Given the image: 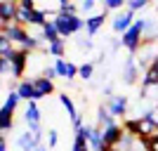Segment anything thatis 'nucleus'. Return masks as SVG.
Masks as SVG:
<instances>
[{
    "instance_id": "nucleus-1",
    "label": "nucleus",
    "mask_w": 158,
    "mask_h": 151,
    "mask_svg": "<svg viewBox=\"0 0 158 151\" xmlns=\"http://www.w3.org/2000/svg\"><path fill=\"white\" fill-rule=\"evenodd\" d=\"M52 21L57 24V28H59L61 33V38H69V36H73V33H78L85 28V19L80 17V14H66V12H59V14H54Z\"/></svg>"
},
{
    "instance_id": "nucleus-2",
    "label": "nucleus",
    "mask_w": 158,
    "mask_h": 151,
    "mask_svg": "<svg viewBox=\"0 0 158 151\" xmlns=\"http://www.w3.org/2000/svg\"><path fill=\"white\" fill-rule=\"evenodd\" d=\"M144 31H146V19H137L132 24L130 31L123 33V38H120V45L125 47L130 54H137L142 43H144Z\"/></svg>"
},
{
    "instance_id": "nucleus-3",
    "label": "nucleus",
    "mask_w": 158,
    "mask_h": 151,
    "mask_svg": "<svg viewBox=\"0 0 158 151\" xmlns=\"http://www.w3.org/2000/svg\"><path fill=\"white\" fill-rule=\"evenodd\" d=\"M28 59H31V52L28 50H21L17 47L10 57V64H12V78H21L26 73V66H28Z\"/></svg>"
},
{
    "instance_id": "nucleus-4",
    "label": "nucleus",
    "mask_w": 158,
    "mask_h": 151,
    "mask_svg": "<svg viewBox=\"0 0 158 151\" xmlns=\"http://www.w3.org/2000/svg\"><path fill=\"white\" fill-rule=\"evenodd\" d=\"M17 10H19L17 0H0V28H7L10 24H14Z\"/></svg>"
},
{
    "instance_id": "nucleus-5",
    "label": "nucleus",
    "mask_w": 158,
    "mask_h": 151,
    "mask_svg": "<svg viewBox=\"0 0 158 151\" xmlns=\"http://www.w3.org/2000/svg\"><path fill=\"white\" fill-rule=\"evenodd\" d=\"M24 120H26L31 132H43L40 130V109L35 102H26V111H24Z\"/></svg>"
},
{
    "instance_id": "nucleus-6",
    "label": "nucleus",
    "mask_w": 158,
    "mask_h": 151,
    "mask_svg": "<svg viewBox=\"0 0 158 151\" xmlns=\"http://www.w3.org/2000/svg\"><path fill=\"white\" fill-rule=\"evenodd\" d=\"M135 12H130V10H125V12H120V14H116L113 17V21H111V28L116 33H125V31H130L132 28V24H135Z\"/></svg>"
},
{
    "instance_id": "nucleus-7",
    "label": "nucleus",
    "mask_w": 158,
    "mask_h": 151,
    "mask_svg": "<svg viewBox=\"0 0 158 151\" xmlns=\"http://www.w3.org/2000/svg\"><path fill=\"white\" fill-rule=\"evenodd\" d=\"M54 66H57V71H59V78H64L66 83H71L80 73V66H76L73 61H66L64 57H61V59H54Z\"/></svg>"
},
{
    "instance_id": "nucleus-8",
    "label": "nucleus",
    "mask_w": 158,
    "mask_h": 151,
    "mask_svg": "<svg viewBox=\"0 0 158 151\" xmlns=\"http://www.w3.org/2000/svg\"><path fill=\"white\" fill-rule=\"evenodd\" d=\"M106 106H109V111H111L113 118H123L127 113V109H130V102H127L125 94H116L111 102H106Z\"/></svg>"
},
{
    "instance_id": "nucleus-9",
    "label": "nucleus",
    "mask_w": 158,
    "mask_h": 151,
    "mask_svg": "<svg viewBox=\"0 0 158 151\" xmlns=\"http://www.w3.org/2000/svg\"><path fill=\"white\" fill-rule=\"evenodd\" d=\"M139 73H142V69H139L135 54H130V57L125 59V64H123V80H125L127 85H132V83L139 78Z\"/></svg>"
},
{
    "instance_id": "nucleus-10",
    "label": "nucleus",
    "mask_w": 158,
    "mask_h": 151,
    "mask_svg": "<svg viewBox=\"0 0 158 151\" xmlns=\"http://www.w3.org/2000/svg\"><path fill=\"white\" fill-rule=\"evenodd\" d=\"M123 137H125V130H123L118 123H113V125H109V128H104V146H109V149H113V146L118 144Z\"/></svg>"
},
{
    "instance_id": "nucleus-11",
    "label": "nucleus",
    "mask_w": 158,
    "mask_h": 151,
    "mask_svg": "<svg viewBox=\"0 0 158 151\" xmlns=\"http://www.w3.org/2000/svg\"><path fill=\"white\" fill-rule=\"evenodd\" d=\"M139 137L142 139H153L158 137V123L146 113L144 118H139Z\"/></svg>"
},
{
    "instance_id": "nucleus-12",
    "label": "nucleus",
    "mask_w": 158,
    "mask_h": 151,
    "mask_svg": "<svg viewBox=\"0 0 158 151\" xmlns=\"http://www.w3.org/2000/svg\"><path fill=\"white\" fill-rule=\"evenodd\" d=\"M106 10L104 7V12H99V14H92V17H87L85 19V31H87V38H94L99 33V28L104 26V21H106Z\"/></svg>"
},
{
    "instance_id": "nucleus-13",
    "label": "nucleus",
    "mask_w": 158,
    "mask_h": 151,
    "mask_svg": "<svg viewBox=\"0 0 158 151\" xmlns=\"http://www.w3.org/2000/svg\"><path fill=\"white\" fill-rule=\"evenodd\" d=\"M17 92L26 102H38V92H35V85H33V78H21L17 83Z\"/></svg>"
},
{
    "instance_id": "nucleus-14",
    "label": "nucleus",
    "mask_w": 158,
    "mask_h": 151,
    "mask_svg": "<svg viewBox=\"0 0 158 151\" xmlns=\"http://www.w3.org/2000/svg\"><path fill=\"white\" fill-rule=\"evenodd\" d=\"M33 85H35V92H38V99L54 94V80L45 78V76H38V78H33Z\"/></svg>"
},
{
    "instance_id": "nucleus-15",
    "label": "nucleus",
    "mask_w": 158,
    "mask_h": 151,
    "mask_svg": "<svg viewBox=\"0 0 158 151\" xmlns=\"http://www.w3.org/2000/svg\"><path fill=\"white\" fill-rule=\"evenodd\" d=\"M151 87H158V69L153 64L142 73V90H151Z\"/></svg>"
},
{
    "instance_id": "nucleus-16",
    "label": "nucleus",
    "mask_w": 158,
    "mask_h": 151,
    "mask_svg": "<svg viewBox=\"0 0 158 151\" xmlns=\"http://www.w3.org/2000/svg\"><path fill=\"white\" fill-rule=\"evenodd\" d=\"M17 146H19L21 151H35L38 149V142H35V137H33V132L26 130V132H21L19 137H17Z\"/></svg>"
},
{
    "instance_id": "nucleus-17",
    "label": "nucleus",
    "mask_w": 158,
    "mask_h": 151,
    "mask_svg": "<svg viewBox=\"0 0 158 151\" xmlns=\"http://www.w3.org/2000/svg\"><path fill=\"white\" fill-rule=\"evenodd\" d=\"M61 38V33H59V28H57V24H54L52 19L47 21L45 26H43V40H45L47 45L50 43H54V40H59Z\"/></svg>"
},
{
    "instance_id": "nucleus-18",
    "label": "nucleus",
    "mask_w": 158,
    "mask_h": 151,
    "mask_svg": "<svg viewBox=\"0 0 158 151\" xmlns=\"http://www.w3.org/2000/svg\"><path fill=\"white\" fill-rule=\"evenodd\" d=\"M116 120H113V116H111V111H109V106H99L97 109V128H109V125H113Z\"/></svg>"
},
{
    "instance_id": "nucleus-19",
    "label": "nucleus",
    "mask_w": 158,
    "mask_h": 151,
    "mask_svg": "<svg viewBox=\"0 0 158 151\" xmlns=\"http://www.w3.org/2000/svg\"><path fill=\"white\" fill-rule=\"evenodd\" d=\"M19 92L17 90H10L7 92V97H5V102H2V111H10V113H14L17 111V106H19Z\"/></svg>"
},
{
    "instance_id": "nucleus-20",
    "label": "nucleus",
    "mask_w": 158,
    "mask_h": 151,
    "mask_svg": "<svg viewBox=\"0 0 158 151\" xmlns=\"http://www.w3.org/2000/svg\"><path fill=\"white\" fill-rule=\"evenodd\" d=\"M64 52H66V40H64V38H59V40H54V43H50V45H47V54H50V57H54V59H61V57H64Z\"/></svg>"
},
{
    "instance_id": "nucleus-21",
    "label": "nucleus",
    "mask_w": 158,
    "mask_h": 151,
    "mask_svg": "<svg viewBox=\"0 0 158 151\" xmlns=\"http://www.w3.org/2000/svg\"><path fill=\"white\" fill-rule=\"evenodd\" d=\"M14 50H17V47H14V43L7 38L5 33H0V57H2V59H10Z\"/></svg>"
},
{
    "instance_id": "nucleus-22",
    "label": "nucleus",
    "mask_w": 158,
    "mask_h": 151,
    "mask_svg": "<svg viewBox=\"0 0 158 151\" xmlns=\"http://www.w3.org/2000/svg\"><path fill=\"white\" fill-rule=\"evenodd\" d=\"M59 102H61V106L66 109V113H69V118H76V116H80L78 111H76V104H73V99H71V94H66V92H61L59 94Z\"/></svg>"
},
{
    "instance_id": "nucleus-23",
    "label": "nucleus",
    "mask_w": 158,
    "mask_h": 151,
    "mask_svg": "<svg viewBox=\"0 0 158 151\" xmlns=\"http://www.w3.org/2000/svg\"><path fill=\"white\" fill-rule=\"evenodd\" d=\"M12 125H14L12 113H10V111H2V109H0V135H7V132L12 130Z\"/></svg>"
},
{
    "instance_id": "nucleus-24",
    "label": "nucleus",
    "mask_w": 158,
    "mask_h": 151,
    "mask_svg": "<svg viewBox=\"0 0 158 151\" xmlns=\"http://www.w3.org/2000/svg\"><path fill=\"white\" fill-rule=\"evenodd\" d=\"M123 130L130 137H139V118H125L123 120Z\"/></svg>"
},
{
    "instance_id": "nucleus-25",
    "label": "nucleus",
    "mask_w": 158,
    "mask_h": 151,
    "mask_svg": "<svg viewBox=\"0 0 158 151\" xmlns=\"http://www.w3.org/2000/svg\"><path fill=\"white\" fill-rule=\"evenodd\" d=\"M97 2H99V0H78V14H87V17H92Z\"/></svg>"
},
{
    "instance_id": "nucleus-26",
    "label": "nucleus",
    "mask_w": 158,
    "mask_h": 151,
    "mask_svg": "<svg viewBox=\"0 0 158 151\" xmlns=\"http://www.w3.org/2000/svg\"><path fill=\"white\" fill-rule=\"evenodd\" d=\"M92 73H94V64H90V61L80 64V73H78V78H83V80H90V78H92Z\"/></svg>"
},
{
    "instance_id": "nucleus-27",
    "label": "nucleus",
    "mask_w": 158,
    "mask_h": 151,
    "mask_svg": "<svg viewBox=\"0 0 158 151\" xmlns=\"http://www.w3.org/2000/svg\"><path fill=\"white\" fill-rule=\"evenodd\" d=\"M149 5V0H127V10L130 12H139V10H144V7Z\"/></svg>"
},
{
    "instance_id": "nucleus-28",
    "label": "nucleus",
    "mask_w": 158,
    "mask_h": 151,
    "mask_svg": "<svg viewBox=\"0 0 158 151\" xmlns=\"http://www.w3.org/2000/svg\"><path fill=\"white\" fill-rule=\"evenodd\" d=\"M106 10H123V5H127V0H102Z\"/></svg>"
},
{
    "instance_id": "nucleus-29",
    "label": "nucleus",
    "mask_w": 158,
    "mask_h": 151,
    "mask_svg": "<svg viewBox=\"0 0 158 151\" xmlns=\"http://www.w3.org/2000/svg\"><path fill=\"white\" fill-rule=\"evenodd\" d=\"M43 76H45V78H50V80H54V78H59V71H57V66H43Z\"/></svg>"
},
{
    "instance_id": "nucleus-30",
    "label": "nucleus",
    "mask_w": 158,
    "mask_h": 151,
    "mask_svg": "<svg viewBox=\"0 0 158 151\" xmlns=\"http://www.w3.org/2000/svg\"><path fill=\"white\" fill-rule=\"evenodd\" d=\"M0 73H2V76H10V78H12V64H10V59H2V57H0Z\"/></svg>"
},
{
    "instance_id": "nucleus-31",
    "label": "nucleus",
    "mask_w": 158,
    "mask_h": 151,
    "mask_svg": "<svg viewBox=\"0 0 158 151\" xmlns=\"http://www.w3.org/2000/svg\"><path fill=\"white\" fill-rule=\"evenodd\" d=\"M57 142H59L57 130H47V146H50V149H54V146H57Z\"/></svg>"
},
{
    "instance_id": "nucleus-32",
    "label": "nucleus",
    "mask_w": 158,
    "mask_h": 151,
    "mask_svg": "<svg viewBox=\"0 0 158 151\" xmlns=\"http://www.w3.org/2000/svg\"><path fill=\"white\" fill-rule=\"evenodd\" d=\"M78 47H80V50H92V40H90V38L78 40Z\"/></svg>"
},
{
    "instance_id": "nucleus-33",
    "label": "nucleus",
    "mask_w": 158,
    "mask_h": 151,
    "mask_svg": "<svg viewBox=\"0 0 158 151\" xmlns=\"http://www.w3.org/2000/svg\"><path fill=\"white\" fill-rule=\"evenodd\" d=\"M71 125H73V130H80V128H83V116H76V118L71 120Z\"/></svg>"
},
{
    "instance_id": "nucleus-34",
    "label": "nucleus",
    "mask_w": 158,
    "mask_h": 151,
    "mask_svg": "<svg viewBox=\"0 0 158 151\" xmlns=\"http://www.w3.org/2000/svg\"><path fill=\"white\" fill-rule=\"evenodd\" d=\"M0 151H7V139H5V135H0Z\"/></svg>"
},
{
    "instance_id": "nucleus-35",
    "label": "nucleus",
    "mask_w": 158,
    "mask_h": 151,
    "mask_svg": "<svg viewBox=\"0 0 158 151\" xmlns=\"http://www.w3.org/2000/svg\"><path fill=\"white\" fill-rule=\"evenodd\" d=\"M59 2H61V5H66V2H71V0H59Z\"/></svg>"
},
{
    "instance_id": "nucleus-36",
    "label": "nucleus",
    "mask_w": 158,
    "mask_h": 151,
    "mask_svg": "<svg viewBox=\"0 0 158 151\" xmlns=\"http://www.w3.org/2000/svg\"><path fill=\"white\" fill-rule=\"evenodd\" d=\"M35 151H47V149H43V146H38V149H35Z\"/></svg>"
},
{
    "instance_id": "nucleus-37",
    "label": "nucleus",
    "mask_w": 158,
    "mask_h": 151,
    "mask_svg": "<svg viewBox=\"0 0 158 151\" xmlns=\"http://www.w3.org/2000/svg\"><path fill=\"white\" fill-rule=\"evenodd\" d=\"M153 66H156V69H158V57H156V61H153Z\"/></svg>"
},
{
    "instance_id": "nucleus-38",
    "label": "nucleus",
    "mask_w": 158,
    "mask_h": 151,
    "mask_svg": "<svg viewBox=\"0 0 158 151\" xmlns=\"http://www.w3.org/2000/svg\"><path fill=\"white\" fill-rule=\"evenodd\" d=\"M156 106H158V97H156Z\"/></svg>"
}]
</instances>
